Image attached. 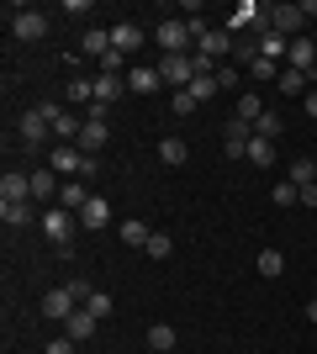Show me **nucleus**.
<instances>
[{
    "label": "nucleus",
    "instance_id": "f257e3e1",
    "mask_svg": "<svg viewBox=\"0 0 317 354\" xmlns=\"http://www.w3.org/2000/svg\"><path fill=\"white\" fill-rule=\"evenodd\" d=\"M153 37H159V48H164V53H196V27H191V21H180V16H164Z\"/></svg>",
    "mask_w": 317,
    "mask_h": 354
},
{
    "label": "nucleus",
    "instance_id": "f03ea898",
    "mask_svg": "<svg viewBox=\"0 0 317 354\" xmlns=\"http://www.w3.org/2000/svg\"><path fill=\"white\" fill-rule=\"evenodd\" d=\"M11 37H16V43H43V37H48V11H37V6H16V11H11Z\"/></svg>",
    "mask_w": 317,
    "mask_h": 354
},
{
    "label": "nucleus",
    "instance_id": "7ed1b4c3",
    "mask_svg": "<svg viewBox=\"0 0 317 354\" xmlns=\"http://www.w3.org/2000/svg\"><path fill=\"white\" fill-rule=\"evenodd\" d=\"M16 138H21L27 148H48V138H53V117H48L43 106L21 111V122H16Z\"/></svg>",
    "mask_w": 317,
    "mask_h": 354
},
{
    "label": "nucleus",
    "instance_id": "20e7f679",
    "mask_svg": "<svg viewBox=\"0 0 317 354\" xmlns=\"http://www.w3.org/2000/svg\"><path fill=\"white\" fill-rule=\"evenodd\" d=\"M159 80L175 85V90H191V80H196V59H191V53H164V59H159Z\"/></svg>",
    "mask_w": 317,
    "mask_h": 354
},
{
    "label": "nucleus",
    "instance_id": "39448f33",
    "mask_svg": "<svg viewBox=\"0 0 317 354\" xmlns=\"http://www.w3.org/2000/svg\"><path fill=\"white\" fill-rule=\"evenodd\" d=\"M75 227H79L75 212H64V207H43V233L53 238V249H59V243H69V238H75Z\"/></svg>",
    "mask_w": 317,
    "mask_h": 354
},
{
    "label": "nucleus",
    "instance_id": "423d86ee",
    "mask_svg": "<svg viewBox=\"0 0 317 354\" xmlns=\"http://www.w3.org/2000/svg\"><path fill=\"white\" fill-rule=\"evenodd\" d=\"M48 169L64 180H79V169H85V153H79L75 143H53V153H48Z\"/></svg>",
    "mask_w": 317,
    "mask_h": 354
},
{
    "label": "nucleus",
    "instance_id": "0eeeda50",
    "mask_svg": "<svg viewBox=\"0 0 317 354\" xmlns=\"http://www.w3.org/2000/svg\"><path fill=\"white\" fill-rule=\"evenodd\" d=\"M302 27H307V16H302V6H270V32H280V37H302Z\"/></svg>",
    "mask_w": 317,
    "mask_h": 354
},
{
    "label": "nucleus",
    "instance_id": "6e6552de",
    "mask_svg": "<svg viewBox=\"0 0 317 354\" xmlns=\"http://www.w3.org/2000/svg\"><path fill=\"white\" fill-rule=\"evenodd\" d=\"M75 307H79V296L69 291V286H53V291L43 296V312L53 317V323H69V317H75Z\"/></svg>",
    "mask_w": 317,
    "mask_h": 354
},
{
    "label": "nucleus",
    "instance_id": "1a4fd4ad",
    "mask_svg": "<svg viewBox=\"0 0 317 354\" xmlns=\"http://www.w3.org/2000/svg\"><path fill=\"white\" fill-rule=\"evenodd\" d=\"M59 175L53 169H32V207H59Z\"/></svg>",
    "mask_w": 317,
    "mask_h": 354
},
{
    "label": "nucleus",
    "instance_id": "9d476101",
    "mask_svg": "<svg viewBox=\"0 0 317 354\" xmlns=\"http://www.w3.org/2000/svg\"><path fill=\"white\" fill-rule=\"evenodd\" d=\"M159 85H164V80H159V64H133V69H127V90H133V95H153Z\"/></svg>",
    "mask_w": 317,
    "mask_h": 354
},
{
    "label": "nucleus",
    "instance_id": "9b49d317",
    "mask_svg": "<svg viewBox=\"0 0 317 354\" xmlns=\"http://www.w3.org/2000/svg\"><path fill=\"white\" fill-rule=\"evenodd\" d=\"M106 138H111V133H106V117H85V127H79V143H75V148H79V153H90V159H95Z\"/></svg>",
    "mask_w": 317,
    "mask_h": 354
},
{
    "label": "nucleus",
    "instance_id": "f8f14e48",
    "mask_svg": "<svg viewBox=\"0 0 317 354\" xmlns=\"http://www.w3.org/2000/svg\"><path fill=\"white\" fill-rule=\"evenodd\" d=\"M111 48H117L122 59H133L137 48H143V27H133V21H117V27H111Z\"/></svg>",
    "mask_w": 317,
    "mask_h": 354
},
{
    "label": "nucleus",
    "instance_id": "ddd939ff",
    "mask_svg": "<svg viewBox=\"0 0 317 354\" xmlns=\"http://www.w3.org/2000/svg\"><path fill=\"white\" fill-rule=\"evenodd\" d=\"M0 201H32V175L6 169V175H0Z\"/></svg>",
    "mask_w": 317,
    "mask_h": 354
},
{
    "label": "nucleus",
    "instance_id": "4468645a",
    "mask_svg": "<svg viewBox=\"0 0 317 354\" xmlns=\"http://www.w3.org/2000/svg\"><path fill=\"white\" fill-rule=\"evenodd\" d=\"M286 69H296V74H312V69H317V48H312V37H296V43H291Z\"/></svg>",
    "mask_w": 317,
    "mask_h": 354
},
{
    "label": "nucleus",
    "instance_id": "2eb2a0df",
    "mask_svg": "<svg viewBox=\"0 0 317 354\" xmlns=\"http://www.w3.org/2000/svg\"><path fill=\"white\" fill-rule=\"evenodd\" d=\"M0 222L6 227H27V222H43L32 201H0Z\"/></svg>",
    "mask_w": 317,
    "mask_h": 354
},
{
    "label": "nucleus",
    "instance_id": "dca6fc26",
    "mask_svg": "<svg viewBox=\"0 0 317 354\" xmlns=\"http://www.w3.org/2000/svg\"><path fill=\"white\" fill-rule=\"evenodd\" d=\"M254 37H259V53H265V59H275V64L291 53V37H280V32H270V27H259Z\"/></svg>",
    "mask_w": 317,
    "mask_h": 354
},
{
    "label": "nucleus",
    "instance_id": "f3484780",
    "mask_svg": "<svg viewBox=\"0 0 317 354\" xmlns=\"http://www.w3.org/2000/svg\"><path fill=\"white\" fill-rule=\"evenodd\" d=\"M85 201H90V191H85V180H64V191H59V207L64 212H85Z\"/></svg>",
    "mask_w": 317,
    "mask_h": 354
},
{
    "label": "nucleus",
    "instance_id": "a211bd4d",
    "mask_svg": "<svg viewBox=\"0 0 317 354\" xmlns=\"http://www.w3.org/2000/svg\"><path fill=\"white\" fill-rule=\"evenodd\" d=\"M95 323H101V317H95V312H75V317H69V323H64V339H75V344H85L95 333Z\"/></svg>",
    "mask_w": 317,
    "mask_h": 354
},
{
    "label": "nucleus",
    "instance_id": "6ab92c4d",
    "mask_svg": "<svg viewBox=\"0 0 317 354\" xmlns=\"http://www.w3.org/2000/svg\"><path fill=\"white\" fill-rule=\"evenodd\" d=\"M111 222V207H106V196H90L85 212H79V227H106Z\"/></svg>",
    "mask_w": 317,
    "mask_h": 354
},
{
    "label": "nucleus",
    "instance_id": "aec40b11",
    "mask_svg": "<svg viewBox=\"0 0 317 354\" xmlns=\"http://www.w3.org/2000/svg\"><path fill=\"white\" fill-rule=\"evenodd\" d=\"M117 233H122V243H127V249H148V238H153V227H148V222H122V227H117Z\"/></svg>",
    "mask_w": 317,
    "mask_h": 354
},
{
    "label": "nucleus",
    "instance_id": "412c9836",
    "mask_svg": "<svg viewBox=\"0 0 317 354\" xmlns=\"http://www.w3.org/2000/svg\"><path fill=\"white\" fill-rule=\"evenodd\" d=\"M85 53L101 64L106 53H111V27H90V32H85Z\"/></svg>",
    "mask_w": 317,
    "mask_h": 354
},
{
    "label": "nucleus",
    "instance_id": "4be33fe9",
    "mask_svg": "<svg viewBox=\"0 0 317 354\" xmlns=\"http://www.w3.org/2000/svg\"><path fill=\"white\" fill-rule=\"evenodd\" d=\"M175 344H180V333H175L169 323H153V328H148V349H153V354H169Z\"/></svg>",
    "mask_w": 317,
    "mask_h": 354
},
{
    "label": "nucleus",
    "instance_id": "5701e85b",
    "mask_svg": "<svg viewBox=\"0 0 317 354\" xmlns=\"http://www.w3.org/2000/svg\"><path fill=\"white\" fill-rule=\"evenodd\" d=\"M280 133H286V117H280V111H265V117L254 122V138H270V143H275Z\"/></svg>",
    "mask_w": 317,
    "mask_h": 354
},
{
    "label": "nucleus",
    "instance_id": "b1692460",
    "mask_svg": "<svg viewBox=\"0 0 317 354\" xmlns=\"http://www.w3.org/2000/svg\"><path fill=\"white\" fill-rule=\"evenodd\" d=\"M159 159H164V164H185V159H191V143H180V138H164V143H159Z\"/></svg>",
    "mask_w": 317,
    "mask_h": 354
},
{
    "label": "nucleus",
    "instance_id": "393cba45",
    "mask_svg": "<svg viewBox=\"0 0 317 354\" xmlns=\"http://www.w3.org/2000/svg\"><path fill=\"white\" fill-rule=\"evenodd\" d=\"M249 164H259V169H270V164H275V143H270V138H254V143H249Z\"/></svg>",
    "mask_w": 317,
    "mask_h": 354
},
{
    "label": "nucleus",
    "instance_id": "a878e982",
    "mask_svg": "<svg viewBox=\"0 0 317 354\" xmlns=\"http://www.w3.org/2000/svg\"><path fill=\"white\" fill-rule=\"evenodd\" d=\"M280 95H307V74H296V69H280Z\"/></svg>",
    "mask_w": 317,
    "mask_h": 354
},
{
    "label": "nucleus",
    "instance_id": "bb28decb",
    "mask_svg": "<svg viewBox=\"0 0 317 354\" xmlns=\"http://www.w3.org/2000/svg\"><path fill=\"white\" fill-rule=\"evenodd\" d=\"M291 185H296V191H302V185H317V164L296 159V164H291Z\"/></svg>",
    "mask_w": 317,
    "mask_h": 354
},
{
    "label": "nucleus",
    "instance_id": "cd10ccee",
    "mask_svg": "<svg viewBox=\"0 0 317 354\" xmlns=\"http://www.w3.org/2000/svg\"><path fill=\"white\" fill-rule=\"evenodd\" d=\"M79 127H85V122L69 117V111H59V117H53V138H75V143H79Z\"/></svg>",
    "mask_w": 317,
    "mask_h": 354
},
{
    "label": "nucleus",
    "instance_id": "c85d7f7f",
    "mask_svg": "<svg viewBox=\"0 0 317 354\" xmlns=\"http://www.w3.org/2000/svg\"><path fill=\"white\" fill-rule=\"evenodd\" d=\"M286 270V254L280 249H259V275H280Z\"/></svg>",
    "mask_w": 317,
    "mask_h": 354
},
{
    "label": "nucleus",
    "instance_id": "c756f323",
    "mask_svg": "<svg viewBox=\"0 0 317 354\" xmlns=\"http://www.w3.org/2000/svg\"><path fill=\"white\" fill-rule=\"evenodd\" d=\"M64 95H69V101H79V106H90V101H95L90 80H79V74H75V80H69V85H64Z\"/></svg>",
    "mask_w": 317,
    "mask_h": 354
},
{
    "label": "nucleus",
    "instance_id": "7c9ffc66",
    "mask_svg": "<svg viewBox=\"0 0 317 354\" xmlns=\"http://www.w3.org/2000/svg\"><path fill=\"white\" fill-rule=\"evenodd\" d=\"M191 95H196V106L211 101V95H217V74H196V80H191Z\"/></svg>",
    "mask_w": 317,
    "mask_h": 354
},
{
    "label": "nucleus",
    "instance_id": "2f4dec72",
    "mask_svg": "<svg viewBox=\"0 0 317 354\" xmlns=\"http://www.w3.org/2000/svg\"><path fill=\"white\" fill-rule=\"evenodd\" d=\"M233 117H243V122H259V117H265V101H259V95H238V111H233Z\"/></svg>",
    "mask_w": 317,
    "mask_h": 354
},
{
    "label": "nucleus",
    "instance_id": "473e14b6",
    "mask_svg": "<svg viewBox=\"0 0 317 354\" xmlns=\"http://www.w3.org/2000/svg\"><path fill=\"white\" fill-rule=\"evenodd\" d=\"M249 74H254V80H265V85H270V80H280V64H275V59H265V53H259V59L249 64Z\"/></svg>",
    "mask_w": 317,
    "mask_h": 354
},
{
    "label": "nucleus",
    "instance_id": "72a5a7b5",
    "mask_svg": "<svg viewBox=\"0 0 317 354\" xmlns=\"http://www.w3.org/2000/svg\"><path fill=\"white\" fill-rule=\"evenodd\" d=\"M143 254H148V259H169V254H175V238H169V233H153Z\"/></svg>",
    "mask_w": 317,
    "mask_h": 354
},
{
    "label": "nucleus",
    "instance_id": "f704fd0d",
    "mask_svg": "<svg viewBox=\"0 0 317 354\" xmlns=\"http://www.w3.org/2000/svg\"><path fill=\"white\" fill-rule=\"evenodd\" d=\"M111 307H117V301H111V291H95L90 301H85V312H95V317H111Z\"/></svg>",
    "mask_w": 317,
    "mask_h": 354
},
{
    "label": "nucleus",
    "instance_id": "c9c22d12",
    "mask_svg": "<svg viewBox=\"0 0 317 354\" xmlns=\"http://www.w3.org/2000/svg\"><path fill=\"white\" fill-rule=\"evenodd\" d=\"M175 117H191V111H196V95H191V90H175Z\"/></svg>",
    "mask_w": 317,
    "mask_h": 354
},
{
    "label": "nucleus",
    "instance_id": "e433bc0d",
    "mask_svg": "<svg viewBox=\"0 0 317 354\" xmlns=\"http://www.w3.org/2000/svg\"><path fill=\"white\" fill-rule=\"evenodd\" d=\"M270 201H275V207H296L302 196H296V185H275V191H270Z\"/></svg>",
    "mask_w": 317,
    "mask_h": 354
},
{
    "label": "nucleus",
    "instance_id": "4c0bfd02",
    "mask_svg": "<svg viewBox=\"0 0 317 354\" xmlns=\"http://www.w3.org/2000/svg\"><path fill=\"white\" fill-rule=\"evenodd\" d=\"M217 90H238V69H233V64L217 69Z\"/></svg>",
    "mask_w": 317,
    "mask_h": 354
},
{
    "label": "nucleus",
    "instance_id": "58836bf2",
    "mask_svg": "<svg viewBox=\"0 0 317 354\" xmlns=\"http://www.w3.org/2000/svg\"><path fill=\"white\" fill-rule=\"evenodd\" d=\"M122 69H127V59H122L117 48H111V53H106V59H101V74H122Z\"/></svg>",
    "mask_w": 317,
    "mask_h": 354
},
{
    "label": "nucleus",
    "instance_id": "ea45409f",
    "mask_svg": "<svg viewBox=\"0 0 317 354\" xmlns=\"http://www.w3.org/2000/svg\"><path fill=\"white\" fill-rule=\"evenodd\" d=\"M43 354H79V344H75V339H53Z\"/></svg>",
    "mask_w": 317,
    "mask_h": 354
},
{
    "label": "nucleus",
    "instance_id": "a19ab883",
    "mask_svg": "<svg viewBox=\"0 0 317 354\" xmlns=\"http://www.w3.org/2000/svg\"><path fill=\"white\" fill-rule=\"evenodd\" d=\"M296 196H302V207H317V185H302Z\"/></svg>",
    "mask_w": 317,
    "mask_h": 354
},
{
    "label": "nucleus",
    "instance_id": "79ce46f5",
    "mask_svg": "<svg viewBox=\"0 0 317 354\" xmlns=\"http://www.w3.org/2000/svg\"><path fill=\"white\" fill-rule=\"evenodd\" d=\"M302 106H307V117H312V122H317V85H312V90H307V101H302Z\"/></svg>",
    "mask_w": 317,
    "mask_h": 354
},
{
    "label": "nucleus",
    "instance_id": "37998d69",
    "mask_svg": "<svg viewBox=\"0 0 317 354\" xmlns=\"http://www.w3.org/2000/svg\"><path fill=\"white\" fill-rule=\"evenodd\" d=\"M307 317H312V323H317V296H312V301H307Z\"/></svg>",
    "mask_w": 317,
    "mask_h": 354
}]
</instances>
